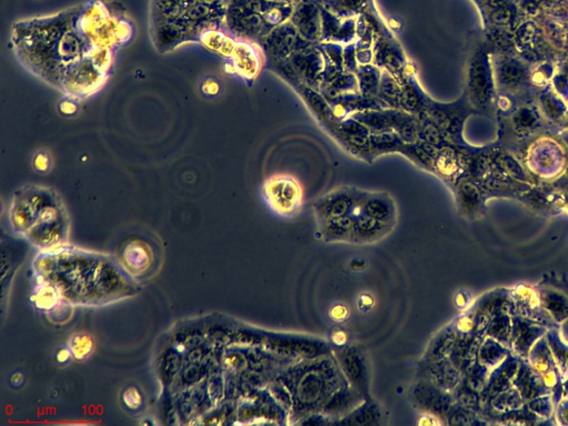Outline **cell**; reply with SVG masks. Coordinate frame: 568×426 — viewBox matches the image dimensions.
<instances>
[{"mask_svg":"<svg viewBox=\"0 0 568 426\" xmlns=\"http://www.w3.org/2000/svg\"><path fill=\"white\" fill-rule=\"evenodd\" d=\"M267 193H278L281 197H271L270 206L280 215H290L300 206V193L294 182L290 180L271 182L267 187Z\"/></svg>","mask_w":568,"mask_h":426,"instance_id":"1","label":"cell"},{"mask_svg":"<svg viewBox=\"0 0 568 426\" xmlns=\"http://www.w3.org/2000/svg\"><path fill=\"white\" fill-rule=\"evenodd\" d=\"M152 252L148 245L141 241H132L123 251V260L128 270L136 276H140L150 269L152 263Z\"/></svg>","mask_w":568,"mask_h":426,"instance_id":"2","label":"cell"},{"mask_svg":"<svg viewBox=\"0 0 568 426\" xmlns=\"http://www.w3.org/2000/svg\"><path fill=\"white\" fill-rule=\"evenodd\" d=\"M69 348L75 359L85 360L94 350V341L89 335L78 333L70 339Z\"/></svg>","mask_w":568,"mask_h":426,"instance_id":"3","label":"cell"},{"mask_svg":"<svg viewBox=\"0 0 568 426\" xmlns=\"http://www.w3.org/2000/svg\"><path fill=\"white\" fill-rule=\"evenodd\" d=\"M34 302L36 307L39 308V309L51 310L58 302V296L51 287H44L37 291L36 294H35Z\"/></svg>","mask_w":568,"mask_h":426,"instance_id":"4","label":"cell"},{"mask_svg":"<svg viewBox=\"0 0 568 426\" xmlns=\"http://www.w3.org/2000/svg\"><path fill=\"white\" fill-rule=\"evenodd\" d=\"M123 401L127 409L130 411H138L142 407L141 393L136 387H130L123 393Z\"/></svg>","mask_w":568,"mask_h":426,"instance_id":"5","label":"cell"},{"mask_svg":"<svg viewBox=\"0 0 568 426\" xmlns=\"http://www.w3.org/2000/svg\"><path fill=\"white\" fill-rule=\"evenodd\" d=\"M521 70L518 69V67H516L514 64H506V66H504V68L502 69V77H503V80L507 82V84L515 82V81L521 78Z\"/></svg>","mask_w":568,"mask_h":426,"instance_id":"6","label":"cell"},{"mask_svg":"<svg viewBox=\"0 0 568 426\" xmlns=\"http://www.w3.org/2000/svg\"><path fill=\"white\" fill-rule=\"evenodd\" d=\"M35 169L39 172H47L51 170V158L46 152H39L35 157L34 160Z\"/></svg>","mask_w":568,"mask_h":426,"instance_id":"7","label":"cell"},{"mask_svg":"<svg viewBox=\"0 0 568 426\" xmlns=\"http://www.w3.org/2000/svg\"><path fill=\"white\" fill-rule=\"evenodd\" d=\"M517 121L518 123L523 125V127H529V125H532L533 123H534V114L527 110V109H524V110H522V112L517 114Z\"/></svg>","mask_w":568,"mask_h":426,"instance_id":"8","label":"cell"},{"mask_svg":"<svg viewBox=\"0 0 568 426\" xmlns=\"http://www.w3.org/2000/svg\"><path fill=\"white\" fill-rule=\"evenodd\" d=\"M71 357H73V353L70 351L69 348H60L56 354L57 362L60 363V364H68Z\"/></svg>","mask_w":568,"mask_h":426,"instance_id":"9","label":"cell"},{"mask_svg":"<svg viewBox=\"0 0 568 426\" xmlns=\"http://www.w3.org/2000/svg\"><path fill=\"white\" fill-rule=\"evenodd\" d=\"M219 89V87L215 85V81L212 80H206L204 81V87H202V90H204V94L206 95H213L215 91H218Z\"/></svg>","mask_w":568,"mask_h":426,"instance_id":"10","label":"cell"},{"mask_svg":"<svg viewBox=\"0 0 568 426\" xmlns=\"http://www.w3.org/2000/svg\"><path fill=\"white\" fill-rule=\"evenodd\" d=\"M24 381H25V378L21 373L12 374V378H10V384L14 387H19L20 385H23Z\"/></svg>","mask_w":568,"mask_h":426,"instance_id":"11","label":"cell"},{"mask_svg":"<svg viewBox=\"0 0 568 426\" xmlns=\"http://www.w3.org/2000/svg\"><path fill=\"white\" fill-rule=\"evenodd\" d=\"M545 106L546 108L549 109L551 114H555L558 112V107H557L556 105H555V103L551 100L546 101Z\"/></svg>","mask_w":568,"mask_h":426,"instance_id":"12","label":"cell"}]
</instances>
